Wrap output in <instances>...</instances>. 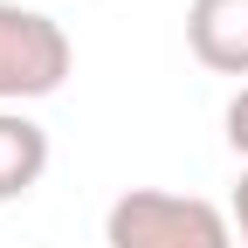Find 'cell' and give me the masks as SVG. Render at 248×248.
<instances>
[{"mask_svg":"<svg viewBox=\"0 0 248 248\" xmlns=\"http://www.w3.org/2000/svg\"><path fill=\"white\" fill-rule=\"evenodd\" d=\"M221 124H228V152H234L241 166H248V83L234 90V97H228V117H221Z\"/></svg>","mask_w":248,"mask_h":248,"instance_id":"5b68a950","label":"cell"},{"mask_svg":"<svg viewBox=\"0 0 248 248\" xmlns=\"http://www.w3.org/2000/svg\"><path fill=\"white\" fill-rule=\"evenodd\" d=\"M228 221H234V241L248 248V166H241V179H234V200H228Z\"/></svg>","mask_w":248,"mask_h":248,"instance_id":"8992f818","label":"cell"},{"mask_svg":"<svg viewBox=\"0 0 248 248\" xmlns=\"http://www.w3.org/2000/svg\"><path fill=\"white\" fill-rule=\"evenodd\" d=\"M186 48L214 76H248V0H186Z\"/></svg>","mask_w":248,"mask_h":248,"instance_id":"3957f363","label":"cell"},{"mask_svg":"<svg viewBox=\"0 0 248 248\" xmlns=\"http://www.w3.org/2000/svg\"><path fill=\"white\" fill-rule=\"evenodd\" d=\"M69 69H76V48L62 35V21H48L28 0H0V110L55 97Z\"/></svg>","mask_w":248,"mask_h":248,"instance_id":"7a4b0ae2","label":"cell"},{"mask_svg":"<svg viewBox=\"0 0 248 248\" xmlns=\"http://www.w3.org/2000/svg\"><path fill=\"white\" fill-rule=\"evenodd\" d=\"M48 172V131L28 110H0V207L28 200Z\"/></svg>","mask_w":248,"mask_h":248,"instance_id":"277c9868","label":"cell"},{"mask_svg":"<svg viewBox=\"0 0 248 248\" xmlns=\"http://www.w3.org/2000/svg\"><path fill=\"white\" fill-rule=\"evenodd\" d=\"M110 248H234V221L200 193H166V186H124L104 214Z\"/></svg>","mask_w":248,"mask_h":248,"instance_id":"6da1fadb","label":"cell"}]
</instances>
